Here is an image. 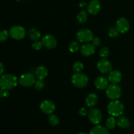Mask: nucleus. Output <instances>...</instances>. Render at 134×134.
Masks as SVG:
<instances>
[{"mask_svg": "<svg viewBox=\"0 0 134 134\" xmlns=\"http://www.w3.org/2000/svg\"><path fill=\"white\" fill-rule=\"evenodd\" d=\"M73 85L77 88H84L88 82V77L84 73L78 72L73 75L71 77Z\"/></svg>", "mask_w": 134, "mask_h": 134, "instance_id": "3", "label": "nucleus"}, {"mask_svg": "<svg viewBox=\"0 0 134 134\" xmlns=\"http://www.w3.org/2000/svg\"><path fill=\"white\" fill-rule=\"evenodd\" d=\"M116 124L119 128L122 129H126L130 126V121L126 116H120L116 120Z\"/></svg>", "mask_w": 134, "mask_h": 134, "instance_id": "19", "label": "nucleus"}, {"mask_svg": "<svg viewBox=\"0 0 134 134\" xmlns=\"http://www.w3.org/2000/svg\"><path fill=\"white\" fill-rule=\"evenodd\" d=\"M107 111L112 116H120L124 111V106L122 102L117 100H112L107 105Z\"/></svg>", "mask_w": 134, "mask_h": 134, "instance_id": "2", "label": "nucleus"}, {"mask_svg": "<svg viewBox=\"0 0 134 134\" xmlns=\"http://www.w3.org/2000/svg\"><path fill=\"white\" fill-rule=\"evenodd\" d=\"M48 120V123H49L51 126H57L58 124H59L58 117L55 115H52V114L50 115Z\"/></svg>", "mask_w": 134, "mask_h": 134, "instance_id": "25", "label": "nucleus"}, {"mask_svg": "<svg viewBox=\"0 0 134 134\" xmlns=\"http://www.w3.org/2000/svg\"><path fill=\"white\" fill-rule=\"evenodd\" d=\"M92 44H94L96 47H99V46H100L101 44H102V39L99 37H94L93 38L92 41Z\"/></svg>", "mask_w": 134, "mask_h": 134, "instance_id": "32", "label": "nucleus"}, {"mask_svg": "<svg viewBox=\"0 0 134 134\" xmlns=\"http://www.w3.org/2000/svg\"><path fill=\"white\" fill-rule=\"evenodd\" d=\"M41 43L43 46L48 49H52L57 45V39L54 35L51 34L44 35L41 39Z\"/></svg>", "mask_w": 134, "mask_h": 134, "instance_id": "9", "label": "nucleus"}, {"mask_svg": "<svg viewBox=\"0 0 134 134\" xmlns=\"http://www.w3.org/2000/svg\"><path fill=\"white\" fill-rule=\"evenodd\" d=\"M79 48H80L79 44L78 41H77L76 40L72 41L69 45V51H70L71 52H73V53L77 52V51L79 50Z\"/></svg>", "mask_w": 134, "mask_h": 134, "instance_id": "24", "label": "nucleus"}, {"mask_svg": "<svg viewBox=\"0 0 134 134\" xmlns=\"http://www.w3.org/2000/svg\"><path fill=\"white\" fill-rule=\"evenodd\" d=\"M42 47H43V44H42L41 41L40 42L38 41H35L32 43L33 48L35 51H39L42 48Z\"/></svg>", "mask_w": 134, "mask_h": 134, "instance_id": "31", "label": "nucleus"}, {"mask_svg": "<svg viewBox=\"0 0 134 134\" xmlns=\"http://www.w3.org/2000/svg\"><path fill=\"white\" fill-rule=\"evenodd\" d=\"M102 9V4L99 0H92L87 6V10L90 14L96 15Z\"/></svg>", "mask_w": 134, "mask_h": 134, "instance_id": "12", "label": "nucleus"}, {"mask_svg": "<svg viewBox=\"0 0 134 134\" xmlns=\"http://www.w3.org/2000/svg\"><path fill=\"white\" fill-rule=\"evenodd\" d=\"M77 38L81 43H88L92 41L94 34L89 29H82L77 32Z\"/></svg>", "mask_w": 134, "mask_h": 134, "instance_id": "5", "label": "nucleus"}, {"mask_svg": "<svg viewBox=\"0 0 134 134\" xmlns=\"http://www.w3.org/2000/svg\"><path fill=\"white\" fill-rule=\"evenodd\" d=\"M106 95L112 100H117L121 96L122 90L116 84H111L106 88Z\"/></svg>", "mask_w": 134, "mask_h": 134, "instance_id": "4", "label": "nucleus"}, {"mask_svg": "<svg viewBox=\"0 0 134 134\" xmlns=\"http://www.w3.org/2000/svg\"><path fill=\"white\" fill-rule=\"evenodd\" d=\"M77 19L80 24H85L88 19L87 13L85 10H81L77 15Z\"/></svg>", "mask_w": 134, "mask_h": 134, "instance_id": "23", "label": "nucleus"}, {"mask_svg": "<svg viewBox=\"0 0 134 134\" xmlns=\"http://www.w3.org/2000/svg\"><path fill=\"white\" fill-rule=\"evenodd\" d=\"M9 90H4L0 88V98H5L9 97Z\"/></svg>", "mask_w": 134, "mask_h": 134, "instance_id": "33", "label": "nucleus"}, {"mask_svg": "<svg viewBox=\"0 0 134 134\" xmlns=\"http://www.w3.org/2000/svg\"><path fill=\"white\" fill-rule=\"evenodd\" d=\"M116 27L121 34H125L128 32L130 29V23L126 18L122 17L120 18L116 23Z\"/></svg>", "mask_w": 134, "mask_h": 134, "instance_id": "13", "label": "nucleus"}, {"mask_svg": "<svg viewBox=\"0 0 134 134\" xmlns=\"http://www.w3.org/2000/svg\"><path fill=\"white\" fill-rule=\"evenodd\" d=\"M48 73V71L47 68L45 66L41 65V66H39L38 68H37V69H35V75L36 77V78H37L38 79L43 80L47 77Z\"/></svg>", "mask_w": 134, "mask_h": 134, "instance_id": "17", "label": "nucleus"}, {"mask_svg": "<svg viewBox=\"0 0 134 134\" xmlns=\"http://www.w3.org/2000/svg\"><path fill=\"white\" fill-rule=\"evenodd\" d=\"M4 70H5V67L4 65L1 62H0V76H1L3 73Z\"/></svg>", "mask_w": 134, "mask_h": 134, "instance_id": "35", "label": "nucleus"}, {"mask_svg": "<svg viewBox=\"0 0 134 134\" xmlns=\"http://www.w3.org/2000/svg\"><path fill=\"white\" fill-rule=\"evenodd\" d=\"M120 32L116 27H111L108 30V35L111 38H116L119 35Z\"/></svg>", "mask_w": 134, "mask_h": 134, "instance_id": "26", "label": "nucleus"}, {"mask_svg": "<svg viewBox=\"0 0 134 134\" xmlns=\"http://www.w3.org/2000/svg\"><path fill=\"white\" fill-rule=\"evenodd\" d=\"M15 1H20V0H15Z\"/></svg>", "mask_w": 134, "mask_h": 134, "instance_id": "38", "label": "nucleus"}, {"mask_svg": "<svg viewBox=\"0 0 134 134\" xmlns=\"http://www.w3.org/2000/svg\"><path fill=\"white\" fill-rule=\"evenodd\" d=\"M34 86H35V88L37 89V90H42L44 86V82L43 81V80L38 79L37 81H35V83H34Z\"/></svg>", "mask_w": 134, "mask_h": 134, "instance_id": "30", "label": "nucleus"}, {"mask_svg": "<svg viewBox=\"0 0 134 134\" xmlns=\"http://www.w3.org/2000/svg\"><path fill=\"white\" fill-rule=\"evenodd\" d=\"M96 47L92 43H86L81 48V53L85 56H90L95 52Z\"/></svg>", "mask_w": 134, "mask_h": 134, "instance_id": "15", "label": "nucleus"}, {"mask_svg": "<svg viewBox=\"0 0 134 134\" xmlns=\"http://www.w3.org/2000/svg\"><path fill=\"white\" fill-rule=\"evenodd\" d=\"M109 79L103 76H99L95 79L94 85L99 90H104L109 86Z\"/></svg>", "mask_w": 134, "mask_h": 134, "instance_id": "14", "label": "nucleus"}, {"mask_svg": "<svg viewBox=\"0 0 134 134\" xmlns=\"http://www.w3.org/2000/svg\"><path fill=\"white\" fill-rule=\"evenodd\" d=\"M84 65L81 62H75L73 65V69L75 72H81L83 69Z\"/></svg>", "mask_w": 134, "mask_h": 134, "instance_id": "27", "label": "nucleus"}, {"mask_svg": "<svg viewBox=\"0 0 134 134\" xmlns=\"http://www.w3.org/2000/svg\"><path fill=\"white\" fill-rule=\"evenodd\" d=\"M79 115H81V116H85L88 114V110L86 109V108L82 107V108L80 109L79 111Z\"/></svg>", "mask_w": 134, "mask_h": 134, "instance_id": "34", "label": "nucleus"}, {"mask_svg": "<svg viewBox=\"0 0 134 134\" xmlns=\"http://www.w3.org/2000/svg\"><path fill=\"white\" fill-rule=\"evenodd\" d=\"M9 33L7 30H3L0 31V42H5L8 39Z\"/></svg>", "mask_w": 134, "mask_h": 134, "instance_id": "29", "label": "nucleus"}, {"mask_svg": "<svg viewBox=\"0 0 134 134\" xmlns=\"http://www.w3.org/2000/svg\"><path fill=\"white\" fill-rule=\"evenodd\" d=\"M122 73L118 70L111 71L108 76V79L112 84H118L122 80Z\"/></svg>", "mask_w": 134, "mask_h": 134, "instance_id": "16", "label": "nucleus"}, {"mask_svg": "<svg viewBox=\"0 0 134 134\" xmlns=\"http://www.w3.org/2000/svg\"><path fill=\"white\" fill-rule=\"evenodd\" d=\"M110 51L109 48L104 47L100 50L99 51V56L102 58H107L109 56Z\"/></svg>", "mask_w": 134, "mask_h": 134, "instance_id": "28", "label": "nucleus"}, {"mask_svg": "<svg viewBox=\"0 0 134 134\" xmlns=\"http://www.w3.org/2000/svg\"><path fill=\"white\" fill-rule=\"evenodd\" d=\"M78 134H88V133H85V132H80V133H79Z\"/></svg>", "mask_w": 134, "mask_h": 134, "instance_id": "37", "label": "nucleus"}, {"mask_svg": "<svg viewBox=\"0 0 134 134\" xmlns=\"http://www.w3.org/2000/svg\"><path fill=\"white\" fill-rule=\"evenodd\" d=\"M55 109H56L55 104L51 100L46 99V100L43 101L40 104V109L43 113L46 115L52 114L55 111Z\"/></svg>", "mask_w": 134, "mask_h": 134, "instance_id": "11", "label": "nucleus"}, {"mask_svg": "<svg viewBox=\"0 0 134 134\" xmlns=\"http://www.w3.org/2000/svg\"><path fill=\"white\" fill-rule=\"evenodd\" d=\"M9 35L15 40H20L23 39L26 35V31L22 26H14L10 27L9 30Z\"/></svg>", "mask_w": 134, "mask_h": 134, "instance_id": "6", "label": "nucleus"}, {"mask_svg": "<svg viewBox=\"0 0 134 134\" xmlns=\"http://www.w3.org/2000/svg\"><path fill=\"white\" fill-rule=\"evenodd\" d=\"M88 119L90 122L93 124L98 125L102 122L103 115L102 113L99 109H91L88 112Z\"/></svg>", "mask_w": 134, "mask_h": 134, "instance_id": "7", "label": "nucleus"}, {"mask_svg": "<svg viewBox=\"0 0 134 134\" xmlns=\"http://www.w3.org/2000/svg\"><path fill=\"white\" fill-rule=\"evenodd\" d=\"M86 5H87V3H86L85 1H81V2L80 3V4H79V6L81 7H82V8L85 7Z\"/></svg>", "mask_w": 134, "mask_h": 134, "instance_id": "36", "label": "nucleus"}, {"mask_svg": "<svg viewBox=\"0 0 134 134\" xmlns=\"http://www.w3.org/2000/svg\"><path fill=\"white\" fill-rule=\"evenodd\" d=\"M20 85L24 87H30L34 85L35 82V77L32 73H26L21 75L18 80Z\"/></svg>", "mask_w": 134, "mask_h": 134, "instance_id": "8", "label": "nucleus"}, {"mask_svg": "<svg viewBox=\"0 0 134 134\" xmlns=\"http://www.w3.org/2000/svg\"><path fill=\"white\" fill-rule=\"evenodd\" d=\"M89 134H109V129L102 125H96L93 127Z\"/></svg>", "mask_w": 134, "mask_h": 134, "instance_id": "20", "label": "nucleus"}, {"mask_svg": "<svg viewBox=\"0 0 134 134\" xmlns=\"http://www.w3.org/2000/svg\"><path fill=\"white\" fill-rule=\"evenodd\" d=\"M116 120L114 116H111L108 118L105 121L106 128H108L109 130H113L115 128L116 125Z\"/></svg>", "mask_w": 134, "mask_h": 134, "instance_id": "22", "label": "nucleus"}, {"mask_svg": "<svg viewBox=\"0 0 134 134\" xmlns=\"http://www.w3.org/2000/svg\"><path fill=\"white\" fill-rule=\"evenodd\" d=\"M28 35L29 37L31 39V40L34 41H38L41 37V34L40 31L37 28H31L28 31Z\"/></svg>", "mask_w": 134, "mask_h": 134, "instance_id": "21", "label": "nucleus"}, {"mask_svg": "<svg viewBox=\"0 0 134 134\" xmlns=\"http://www.w3.org/2000/svg\"><path fill=\"white\" fill-rule=\"evenodd\" d=\"M98 69L102 73H108L112 71V64L107 58H102L97 63Z\"/></svg>", "mask_w": 134, "mask_h": 134, "instance_id": "10", "label": "nucleus"}, {"mask_svg": "<svg viewBox=\"0 0 134 134\" xmlns=\"http://www.w3.org/2000/svg\"><path fill=\"white\" fill-rule=\"evenodd\" d=\"M18 84V79L14 75H3L0 77V88L4 90H9L14 88Z\"/></svg>", "mask_w": 134, "mask_h": 134, "instance_id": "1", "label": "nucleus"}, {"mask_svg": "<svg viewBox=\"0 0 134 134\" xmlns=\"http://www.w3.org/2000/svg\"><path fill=\"white\" fill-rule=\"evenodd\" d=\"M98 96L95 93H91L88 94L86 98V105L88 107H93L96 105L98 102Z\"/></svg>", "mask_w": 134, "mask_h": 134, "instance_id": "18", "label": "nucleus"}]
</instances>
